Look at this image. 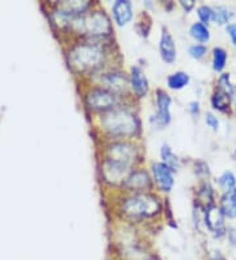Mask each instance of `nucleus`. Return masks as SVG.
I'll return each mask as SVG.
<instances>
[{"mask_svg": "<svg viewBox=\"0 0 236 260\" xmlns=\"http://www.w3.org/2000/svg\"><path fill=\"white\" fill-rule=\"evenodd\" d=\"M205 120H206V124H208L211 129L218 130V127H219V121H218V118L215 117L214 114L208 113L206 114V118H205Z\"/></svg>", "mask_w": 236, "mask_h": 260, "instance_id": "obj_27", "label": "nucleus"}, {"mask_svg": "<svg viewBox=\"0 0 236 260\" xmlns=\"http://www.w3.org/2000/svg\"><path fill=\"white\" fill-rule=\"evenodd\" d=\"M152 174L156 181L157 187L161 192H170L173 187V170L168 167L165 163H154L152 165Z\"/></svg>", "mask_w": 236, "mask_h": 260, "instance_id": "obj_8", "label": "nucleus"}, {"mask_svg": "<svg viewBox=\"0 0 236 260\" xmlns=\"http://www.w3.org/2000/svg\"><path fill=\"white\" fill-rule=\"evenodd\" d=\"M160 54L164 62L167 63H172L173 60L176 59V45L167 29H163V33H161Z\"/></svg>", "mask_w": 236, "mask_h": 260, "instance_id": "obj_13", "label": "nucleus"}, {"mask_svg": "<svg viewBox=\"0 0 236 260\" xmlns=\"http://www.w3.org/2000/svg\"><path fill=\"white\" fill-rule=\"evenodd\" d=\"M226 30L227 33H228V36H230L232 44L236 46V25L235 24H228V25L226 26Z\"/></svg>", "mask_w": 236, "mask_h": 260, "instance_id": "obj_28", "label": "nucleus"}, {"mask_svg": "<svg viewBox=\"0 0 236 260\" xmlns=\"http://www.w3.org/2000/svg\"><path fill=\"white\" fill-rule=\"evenodd\" d=\"M73 28L80 35L91 37H104L112 32V22L107 13L94 11V12L83 13L71 20Z\"/></svg>", "mask_w": 236, "mask_h": 260, "instance_id": "obj_3", "label": "nucleus"}, {"mask_svg": "<svg viewBox=\"0 0 236 260\" xmlns=\"http://www.w3.org/2000/svg\"><path fill=\"white\" fill-rule=\"evenodd\" d=\"M160 155H161V159H163V163H165L168 167L172 168L173 171H176L180 166V160L179 158H177V155L173 154L172 149H171L168 145H163V146H161Z\"/></svg>", "mask_w": 236, "mask_h": 260, "instance_id": "obj_18", "label": "nucleus"}, {"mask_svg": "<svg viewBox=\"0 0 236 260\" xmlns=\"http://www.w3.org/2000/svg\"><path fill=\"white\" fill-rule=\"evenodd\" d=\"M130 166L125 163L116 162L112 159H107L103 163V176L110 184H125L126 179L129 178Z\"/></svg>", "mask_w": 236, "mask_h": 260, "instance_id": "obj_6", "label": "nucleus"}, {"mask_svg": "<svg viewBox=\"0 0 236 260\" xmlns=\"http://www.w3.org/2000/svg\"><path fill=\"white\" fill-rule=\"evenodd\" d=\"M190 35H192L193 38H195V40L199 42H206L209 41V38H210L209 29L206 28V25H204L202 22H194V24L190 26Z\"/></svg>", "mask_w": 236, "mask_h": 260, "instance_id": "obj_20", "label": "nucleus"}, {"mask_svg": "<svg viewBox=\"0 0 236 260\" xmlns=\"http://www.w3.org/2000/svg\"><path fill=\"white\" fill-rule=\"evenodd\" d=\"M197 13H198V17L204 25H206V24H209V21L210 20H213V8H210V7L208 6H201L198 8V11H197Z\"/></svg>", "mask_w": 236, "mask_h": 260, "instance_id": "obj_25", "label": "nucleus"}, {"mask_svg": "<svg viewBox=\"0 0 236 260\" xmlns=\"http://www.w3.org/2000/svg\"><path fill=\"white\" fill-rule=\"evenodd\" d=\"M189 111L192 114H198L199 113V104L197 102H193L189 104Z\"/></svg>", "mask_w": 236, "mask_h": 260, "instance_id": "obj_30", "label": "nucleus"}, {"mask_svg": "<svg viewBox=\"0 0 236 260\" xmlns=\"http://www.w3.org/2000/svg\"><path fill=\"white\" fill-rule=\"evenodd\" d=\"M156 103H157V114L156 122L159 126H165L171 122V100L170 95L165 93L161 89H157L156 92Z\"/></svg>", "mask_w": 236, "mask_h": 260, "instance_id": "obj_10", "label": "nucleus"}, {"mask_svg": "<svg viewBox=\"0 0 236 260\" xmlns=\"http://www.w3.org/2000/svg\"><path fill=\"white\" fill-rule=\"evenodd\" d=\"M220 209L223 212L224 217L228 218H235L236 217V188H233L230 192H226V194L222 199V205Z\"/></svg>", "mask_w": 236, "mask_h": 260, "instance_id": "obj_16", "label": "nucleus"}, {"mask_svg": "<svg viewBox=\"0 0 236 260\" xmlns=\"http://www.w3.org/2000/svg\"><path fill=\"white\" fill-rule=\"evenodd\" d=\"M180 4L183 6V8L186 12H190V11L193 10V7H194V0H188V2H185V0H180Z\"/></svg>", "mask_w": 236, "mask_h": 260, "instance_id": "obj_29", "label": "nucleus"}, {"mask_svg": "<svg viewBox=\"0 0 236 260\" xmlns=\"http://www.w3.org/2000/svg\"><path fill=\"white\" fill-rule=\"evenodd\" d=\"M206 226L214 233L215 237H222L224 234V214L220 208L209 206L205 213Z\"/></svg>", "mask_w": 236, "mask_h": 260, "instance_id": "obj_9", "label": "nucleus"}, {"mask_svg": "<svg viewBox=\"0 0 236 260\" xmlns=\"http://www.w3.org/2000/svg\"><path fill=\"white\" fill-rule=\"evenodd\" d=\"M213 20L219 25H224L230 20V11L224 6H218L213 8Z\"/></svg>", "mask_w": 236, "mask_h": 260, "instance_id": "obj_22", "label": "nucleus"}, {"mask_svg": "<svg viewBox=\"0 0 236 260\" xmlns=\"http://www.w3.org/2000/svg\"><path fill=\"white\" fill-rule=\"evenodd\" d=\"M210 260H224L223 256H220V255H215L214 257H211Z\"/></svg>", "mask_w": 236, "mask_h": 260, "instance_id": "obj_31", "label": "nucleus"}, {"mask_svg": "<svg viewBox=\"0 0 236 260\" xmlns=\"http://www.w3.org/2000/svg\"><path fill=\"white\" fill-rule=\"evenodd\" d=\"M211 104L218 111L227 112V109L230 108V96L223 92L222 89H218L211 98Z\"/></svg>", "mask_w": 236, "mask_h": 260, "instance_id": "obj_17", "label": "nucleus"}, {"mask_svg": "<svg viewBox=\"0 0 236 260\" xmlns=\"http://www.w3.org/2000/svg\"><path fill=\"white\" fill-rule=\"evenodd\" d=\"M113 16L120 26L126 25L132 19V6L129 0H117L113 4Z\"/></svg>", "mask_w": 236, "mask_h": 260, "instance_id": "obj_12", "label": "nucleus"}, {"mask_svg": "<svg viewBox=\"0 0 236 260\" xmlns=\"http://www.w3.org/2000/svg\"><path fill=\"white\" fill-rule=\"evenodd\" d=\"M103 83L107 86V89H110V91H122L126 87V78L123 74L121 73H110L105 74L103 78H101Z\"/></svg>", "mask_w": 236, "mask_h": 260, "instance_id": "obj_15", "label": "nucleus"}, {"mask_svg": "<svg viewBox=\"0 0 236 260\" xmlns=\"http://www.w3.org/2000/svg\"><path fill=\"white\" fill-rule=\"evenodd\" d=\"M85 102H87V105L89 108L94 109V111L108 112L114 109V107L120 103V98L110 89L93 88L87 93Z\"/></svg>", "mask_w": 236, "mask_h": 260, "instance_id": "obj_5", "label": "nucleus"}, {"mask_svg": "<svg viewBox=\"0 0 236 260\" xmlns=\"http://www.w3.org/2000/svg\"><path fill=\"white\" fill-rule=\"evenodd\" d=\"M101 124L108 133L117 137L134 136L138 133L141 126L136 114L127 109H112L105 112L101 118Z\"/></svg>", "mask_w": 236, "mask_h": 260, "instance_id": "obj_1", "label": "nucleus"}, {"mask_svg": "<svg viewBox=\"0 0 236 260\" xmlns=\"http://www.w3.org/2000/svg\"><path fill=\"white\" fill-rule=\"evenodd\" d=\"M227 53L222 48H215L213 51V67L215 71H222L226 66Z\"/></svg>", "mask_w": 236, "mask_h": 260, "instance_id": "obj_21", "label": "nucleus"}, {"mask_svg": "<svg viewBox=\"0 0 236 260\" xmlns=\"http://www.w3.org/2000/svg\"><path fill=\"white\" fill-rule=\"evenodd\" d=\"M151 260H154V259H151Z\"/></svg>", "mask_w": 236, "mask_h": 260, "instance_id": "obj_33", "label": "nucleus"}, {"mask_svg": "<svg viewBox=\"0 0 236 260\" xmlns=\"http://www.w3.org/2000/svg\"><path fill=\"white\" fill-rule=\"evenodd\" d=\"M107 155L108 159L131 166L134 159L137 158V147L127 142L112 143L110 146H108Z\"/></svg>", "mask_w": 236, "mask_h": 260, "instance_id": "obj_7", "label": "nucleus"}, {"mask_svg": "<svg viewBox=\"0 0 236 260\" xmlns=\"http://www.w3.org/2000/svg\"><path fill=\"white\" fill-rule=\"evenodd\" d=\"M168 86L172 89H183L189 83V75L183 71L175 73L168 78Z\"/></svg>", "mask_w": 236, "mask_h": 260, "instance_id": "obj_19", "label": "nucleus"}, {"mask_svg": "<svg viewBox=\"0 0 236 260\" xmlns=\"http://www.w3.org/2000/svg\"><path fill=\"white\" fill-rule=\"evenodd\" d=\"M219 84H220V87H222L220 89H222L223 92H226L227 95L230 96V98H232V96L235 95V87H233L232 83L230 82V75H228V74H223V75H220Z\"/></svg>", "mask_w": 236, "mask_h": 260, "instance_id": "obj_24", "label": "nucleus"}, {"mask_svg": "<svg viewBox=\"0 0 236 260\" xmlns=\"http://www.w3.org/2000/svg\"><path fill=\"white\" fill-rule=\"evenodd\" d=\"M235 154H236V150H235Z\"/></svg>", "mask_w": 236, "mask_h": 260, "instance_id": "obj_32", "label": "nucleus"}, {"mask_svg": "<svg viewBox=\"0 0 236 260\" xmlns=\"http://www.w3.org/2000/svg\"><path fill=\"white\" fill-rule=\"evenodd\" d=\"M206 50H208V49H206L205 45L195 44L189 48V54L192 55L193 58H195V59H201V58L205 57V54H206Z\"/></svg>", "mask_w": 236, "mask_h": 260, "instance_id": "obj_26", "label": "nucleus"}, {"mask_svg": "<svg viewBox=\"0 0 236 260\" xmlns=\"http://www.w3.org/2000/svg\"><path fill=\"white\" fill-rule=\"evenodd\" d=\"M130 82H131L132 89L136 91L139 98H145L148 92V80L146 78L145 73L139 66L131 67V74H130Z\"/></svg>", "mask_w": 236, "mask_h": 260, "instance_id": "obj_11", "label": "nucleus"}, {"mask_svg": "<svg viewBox=\"0 0 236 260\" xmlns=\"http://www.w3.org/2000/svg\"><path fill=\"white\" fill-rule=\"evenodd\" d=\"M151 179L146 171H134L126 179L125 187L132 190H143L150 187Z\"/></svg>", "mask_w": 236, "mask_h": 260, "instance_id": "obj_14", "label": "nucleus"}, {"mask_svg": "<svg viewBox=\"0 0 236 260\" xmlns=\"http://www.w3.org/2000/svg\"><path fill=\"white\" fill-rule=\"evenodd\" d=\"M218 183H219L220 188L226 192H230V190L233 189L236 184V178L235 175L231 171H226L220 175L219 179H218Z\"/></svg>", "mask_w": 236, "mask_h": 260, "instance_id": "obj_23", "label": "nucleus"}, {"mask_svg": "<svg viewBox=\"0 0 236 260\" xmlns=\"http://www.w3.org/2000/svg\"><path fill=\"white\" fill-rule=\"evenodd\" d=\"M161 210L160 200L150 193H136L126 199L122 205V212L134 219H143L152 217Z\"/></svg>", "mask_w": 236, "mask_h": 260, "instance_id": "obj_4", "label": "nucleus"}, {"mask_svg": "<svg viewBox=\"0 0 236 260\" xmlns=\"http://www.w3.org/2000/svg\"><path fill=\"white\" fill-rule=\"evenodd\" d=\"M104 50L100 45L92 42H82L70 51V64L76 71L85 73L100 66L104 60Z\"/></svg>", "mask_w": 236, "mask_h": 260, "instance_id": "obj_2", "label": "nucleus"}]
</instances>
